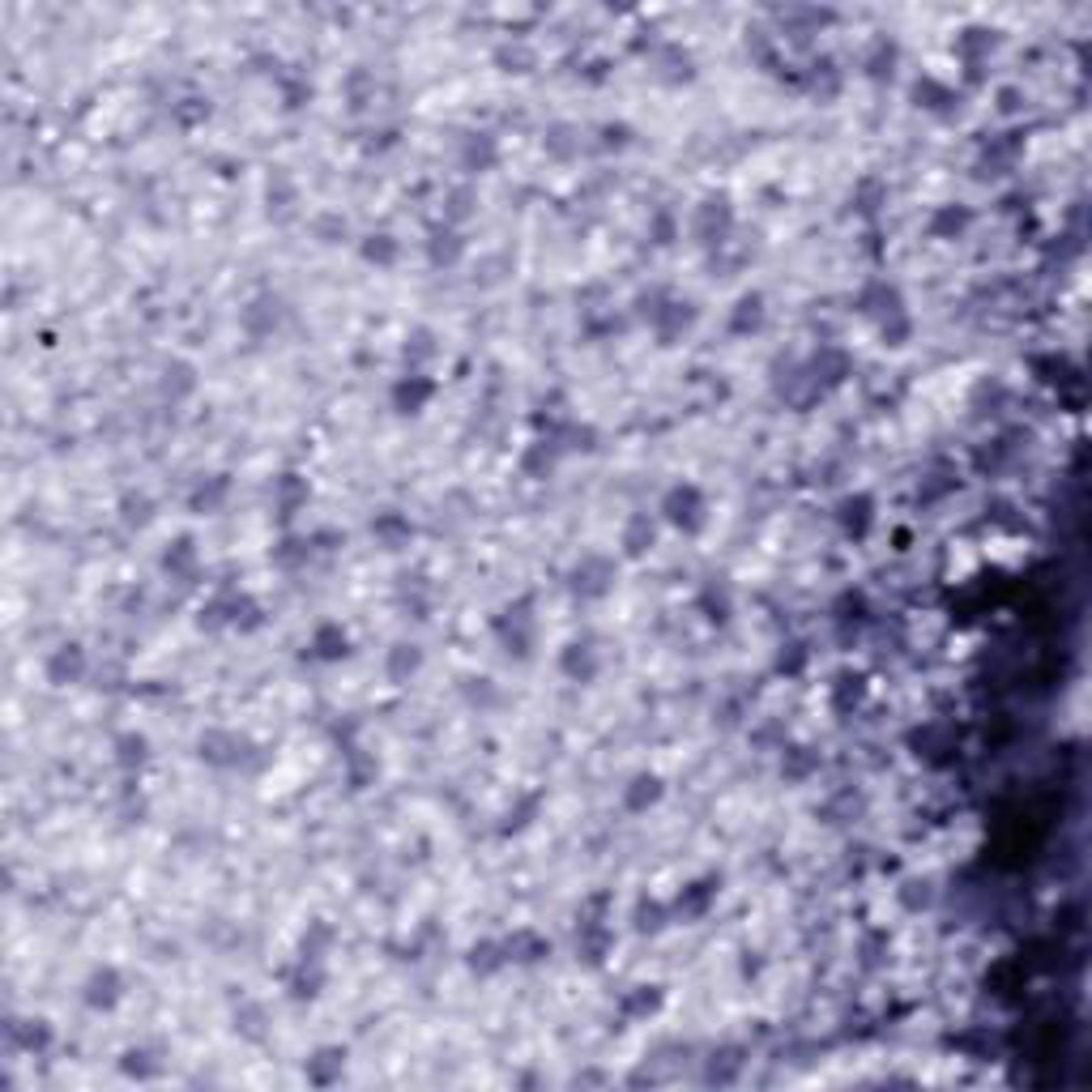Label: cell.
I'll use <instances>...</instances> for the list:
<instances>
[{"mask_svg":"<svg viewBox=\"0 0 1092 1092\" xmlns=\"http://www.w3.org/2000/svg\"><path fill=\"white\" fill-rule=\"evenodd\" d=\"M713 901H718V879H700V883H692V888H683V896H679V914L683 917H705Z\"/></svg>","mask_w":1092,"mask_h":1092,"instance_id":"19","label":"cell"},{"mask_svg":"<svg viewBox=\"0 0 1092 1092\" xmlns=\"http://www.w3.org/2000/svg\"><path fill=\"white\" fill-rule=\"evenodd\" d=\"M530 610V602H517V607H508L504 615L496 619V636L504 640L508 653H517V657H530L534 649V619L525 615Z\"/></svg>","mask_w":1092,"mask_h":1092,"instance_id":"4","label":"cell"},{"mask_svg":"<svg viewBox=\"0 0 1092 1092\" xmlns=\"http://www.w3.org/2000/svg\"><path fill=\"white\" fill-rule=\"evenodd\" d=\"M120 973L111 969V964H103V969H94L86 977V1007H94V1012H107V1007L120 1003Z\"/></svg>","mask_w":1092,"mask_h":1092,"instance_id":"8","label":"cell"},{"mask_svg":"<svg viewBox=\"0 0 1092 1092\" xmlns=\"http://www.w3.org/2000/svg\"><path fill=\"white\" fill-rule=\"evenodd\" d=\"M653 239H657V243H670V239H674V218H670L666 210L657 214V218H653Z\"/></svg>","mask_w":1092,"mask_h":1092,"instance_id":"48","label":"cell"},{"mask_svg":"<svg viewBox=\"0 0 1092 1092\" xmlns=\"http://www.w3.org/2000/svg\"><path fill=\"white\" fill-rule=\"evenodd\" d=\"M499 964H508L504 943H478V948L470 951V969H478V973H496Z\"/></svg>","mask_w":1092,"mask_h":1092,"instance_id":"36","label":"cell"},{"mask_svg":"<svg viewBox=\"0 0 1092 1092\" xmlns=\"http://www.w3.org/2000/svg\"><path fill=\"white\" fill-rule=\"evenodd\" d=\"M610 585H615V563L602 559V555H585V559L568 572V589L581 597H607Z\"/></svg>","mask_w":1092,"mask_h":1092,"instance_id":"2","label":"cell"},{"mask_svg":"<svg viewBox=\"0 0 1092 1092\" xmlns=\"http://www.w3.org/2000/svg\"><path fill=\"white\" fill-rule=\"evenodd\" d=\"M231 491V483H227V474H218V478H210V483H201L197 491H192V499L188 504L197 508V512H210V508H218L222 504V496Z\"/></svg>","mask_w":1092,"mask_h":1092,"instance_id":"33","label":"cell"},{"mask_svg":"<svg viewBox=\"0 0 1092 1092\" xmlns=\"http://www.w3.org/2000/svg\"><path fill=\"white\" fill-rule=\"evenodd\" d=\"M372 534H375L380 542H385L388 551H398V546H401V542H406L414 530H410V521L401 517V512H380V517L372 521Z\"/></svg>","mask_w":1092,"mask_h":1092,"instance_id":"23","label":"cell"},{"mask_svg":"<svg viewBox=\"0 0 1092 1092\" xmlns=\"http://www.w3.org/2000/svg\"><path fill=\"white\" fill-rule=\"evenodd\" d=\"M145 747H150L145 734H120V739H116V760H120L124 768H133V764L145 760Z\"/></svg>","mask_w":1092,"mask_h":1092,"instance_id":"38","label":"cell"},{"mask_svg":"<svg viewBox=\"0 0 1092 1092\" xmlns=\"http://www.w3.org/2000/svg\"><path fill=\"white\" fill-rule=\"evenodd\" d=\"M308 504V483L299 474H282L277 478V508H282V521L295 517V508Z\"/></svg>","mask_w":1092,"mask_h":1092,"instance_id":"25","label":"cell"},{"mask_svg":"<svg viewBox=\"0 0 1092 1092\" xmlns=\"http://www.w3.org/2000/svg\"><path fill=\"white\" fill-rule=\"evenodd\" d=\"M465 214H470V188H457L448 197V218H465Z\"/></svg>","mask_w":1092,"mask_h":1092,"instance_id":"49","label":"cell"},{"mask_svg":"<svg viewBox=\"0 0 1092 1092\" xmlns=\"http://www.w3.org/2000/svg\"><path fill=\"white\" fill-rule=\"evenodd\" d=\"M431 393H436V385L427 375H406V380L393 385V406H398V414H419L431 401Z\"/></svg>","mask_w":1092,"mask_h":1092,"instance_id":"10","label":"cell"},{"mask_svg":"<svg viewBox=\"0 0 1092 1092\" xmlns=\"http://www.w3.org/2000/svg\"><path fill=\"white\" fill-rule=\"evenodd\" d=\"M277 320H282V303H277V295H256L248 308H243V329H248V337H269V333L277 329Z\"/></svg>","mask_w":1092,"mask_h":1092,"instance_id":"7","label":"cell"},{"mask_svg":"<svg viewBox=\"0 0 1092 1092\" xmlns=\"http://www.w3.org/2000/svg\"><path fill=\"white\" fill-rule=\"evenodd\" d=\"M892 68H896V43L892 39H875L871 55H866V73H871L875 81H883V78H892Z\"/></svg>","mask_w":1092,"mask_h":1092,"instance_id":"31","label":"cell"},{"mask_svg":"<svg viewBox=\"0 0 1092 1092\" xmlns=\"http://www.w3.org/2000/svg\"><path fill=\"white\" fill-rule=\"evenodd\" d=\"M845 375H850V359H845V350H837V346H824V350L816 354V363H811V380H816V388L840 385Z\"/></svg>","mask_w":1092,"mask_h":1092,"instance_id":"14","label":"cell"},{"mask_svg":"<svg viewBox=\"0 0 1092 1092\" xmlns=\"http://www.w3.org/2000/svg\"><path fill=\"white\" fill-rule=\"evenodd\" d=\"M248 751H252V742L243 739V734H231V730H210V734H201L197 742V755L205 764H218V768H235V764L248 760Z\"/></svg>","mask_w":1092,"mask_h":1092,"instance_id":"3","label":"cell"},{"mask_svg":"<svg viewBox=\"0 0 1092 1092\" xmlns=\"http://www.w3.org/2000/svg\"><path fill=\"white\" fill-rule=\"evenodd\" d=\"M649 320H653V329H657L662 342H674V337H679V333L695 320V308L692 303H679V299H662V308L653 312Z\"/></svg>","mask_w":1092,"mask_h":1092,"instance_id":"9","label":"cell"},{"mask_svg":"<svg viewBox=\"0 0 1092 1092\" xmlns=\"http://www.w3.org/2000/svg\"><path fill=\"white\" fill-rule=\"evenodd\" d=\"M551 951V943L542 935H534V930H517V935L504 943V956L508 960H521V964H534V960H542Z\"/></svg>","mask_w":1092,"mask_h":1092,"instance_id":"17","label":"cell"},{"mask_svg":"<svg viewBox=\"0 0 1092 1092\" xmlns=\"http://www.w3.org/2000/svg\"><path fill=\"white\" fill-rule=\"evenodd\" d=\"M86 649L81 644H60V649L47 657V683L55 687H68V683H81L86 679Z\"/></svg>","mask_w":1092,"mask_h":1092,"instance_id":"5","label":"cell"},{"mask_svg":"<svg viewBox=\"0 0 1092 1092\" xmlns=\"http://www.w3.org/2000/svg\"><path fill=\"white\" fill-rule=\"evenodd\" d=\"M662 917H666V909L657 905V901H640V909H636L640 930H662Z\"/></svg>","mask_w":1092,"mask_h":1092,"instance_id":"43","label":"cell"},{"mask_svg":"<svg viewBox=\"0 0 1092 1092\" xmlns=\"http://www.w3.org/2000/svg\"><path fill=\"white\" fill-rule=\"evenodd\" d=\"M346 1067V1049L342 1046H325L316 1059H308V1080L312 1084H333Z\"/></svg>","mask_w":1092,"mask_h":1092,"instance_id":"18","label":"cell"},{"mask_svg":"<svg viewBox=\"0 0 1092 1092\" xmlns=\"http://www.w3.org/2000/svg\"><path fill=\"white\" fill-rule=\"evenodd\" d=\"M320 969H316V960H299V969L290 973V999H316L320 994Z\"/></svg>","mask_w":1092,"mask_h":1092,"instance_id":"30","label":"cell"},{"mask_svg":"<svg viewBox=\"0 0 1092 1092\" xmlns=\"http://www.w3.org/2000/svg\"><path fill=\"white\" fill-rule=\"evenodd\" d=\"M346 653H350V636L342 632V623H320V628L312 632V657H320V662H342Z\"/></svg>","mask_w":1092,"mask_h":1092,"instance_id":"11","label":"cell"},{"mask_svg":"<svg viewBox=\"0 0 1092 1092\" xmlns=\"http://www.w3.org/2000/svg\"><path fill=\"white\" fill-rule=\"evenodd\" d=\"M871 521H875V504H871V496H845L840 499V525L853 534V538H862V534L871 530Z\"/></svg>","mask_w":1092,"mask_h":1092,"instance_id":"15","label":"cell"},{"mask_svg":"<svg viewBox=\"0 0 1092 1092\" xmlns=\"http://www.w3.org/2000/svg\"><path fill=\"white\" fill-rule=\"evenodd\" d=\"M150 508L154 504H150L145 496H133V491H129V496L120 499V517L129 521V525H145V521H150Z\"/></svg>","mask_w":1092,"mask_h":1092,"instance_id":"41","label":"cell"},{"mask_svg":"<svg viewBox=\"0 0 1092 1092\" xmlns=\"http://www.w3.org/2000/svg\"><path fill=\"white\" fill-rule=\"evenodd\" d=\"M559 666H563V674H568V679H576V683H589V679L597 674V653H594V644H589V640H572V644L563 649Z\"/></svg>","mask_w":1092,"mask_h":1092,"instance_id":"12","label":"cell"},{"mask_svg":"<svg viewBox=\"0 0 1092 1092\" xmlns=\"http://www.w3.org/2000/svg\"><path fill=\"white\" fill-rule=\"evenodd\" d=\"M858 308L871 312V316L888 320V316H896V312H905V299H901V290H896V287H888V282H871V287L862 290Z\"/></svg>","mask_w":1092,"mask_h":1092,"instance_id":"13","label":"cell"},{"mask_svg":"<svg viewBox=\"0 0 1092 1092\" xmlns=\"http://www.w3.org/2000/svg\"><path fill=\"white\" fill-rule=\"evenodd\" d=\"M700 610H705V619H713V623H726V619H730V602H726V594H721L718 585H708L705 594H700Z\"/></svg>","mask_w":1092,"mask_h":1092,"instance_id":"39","label":"cell"},{"mask_svg":"<svg viewBox=\"0 0 1092 1092\" xmlns=\"http://www.w3.org/2000/svg\"><path fill=\"white\" fill-rule=\"evenodd\" d=\"M657 1003H662V994L653 990V986H640V994L623 999V1012H628V1015H644V1012H653Z\"/></svg>","mask_w":1092,"mask_h":1092,"instance_id":"42","label":"cell"},{"mask_svg":"<svg viewBox=\"0 0 1092 1092\" xmlns=\"http://www.w3.org/2000/svg\"><path fill=\"white\" fill-rule=\"evenodd\" d=\"M496 60L499 65L508 68V73H530V65H534V52L525 43H504L496 52Z\"/></svg>","mask_w":1092,"mask_h":1092,"instance_id":"37","label":"cell"},{"mask_svg":"<svg viewBox=\"0 0 1092 1092\" xmlns=\"http://www.w3.org/2000/svg\"><path fill=\"white\" fill-rule=\"evenodd\" d=\"M969 222H973V214L964 210V205H943V210H935V218H930V235H935V239H956Z\"/></svg>","mask_w":1092,"mask_h":1092,"instance_id":"21","label":"cell"},{"mask_svg":"<svg viewBox=\"0 0 1092 1092\" xmlns=\"http://www.w3.org/2000/svg\"><path fill=\"white\" fill-rule=\"evenodd\" d=\"M423 666V653L414 649V644H398V649H388V679L393 683H406L410 674Z\"/></svg>","mask_w":1092,"mask_h":1092,"instance_id":"29","label":"cell"},{"mask_svg":"<svg viewBox=\"0 0 1092 1092\" xmlns=\"http://www.w3.org/2000/svg\"><path fill=\"white\" fill-rule=\"evenodd\" d=\"M363 256L375 261V265H393V261H398V239H393V235H367Z\"/></svg>","mask_w":1092,"mask_h":1092,"instance_id":"35","label":"cell"},{"mask_svg":"<svg viewBox=\"0 0 1092 1092\" xmlns=\"http://www.w3.org/2000/svg\"><path fill=\"white\" fill-rule=\"evenodd\" d=\"M649 546H653V521L644 517V512H636V517L623 525V551H628L632 559H640Z\"/></svg>","mask_w":1092,"mask_h":1092,"instance_id":"27","label":"cell"},{"mask_svg":"<svg viewBox=\"0 0 1092 1092\" xmlns=\"http://www.w3.org/2000/svg\"><path fill=\"white\" fill-rule=\"evenodd\" d=\"M192 388H197V367H192V363H179V359H176V363L163 367V393L171 401L188 398Z\"/></svg>","mask_w":1092,"mask_h":1092,"instance_id":"20","label":"cell"},{"mask_svg":"<svg viewBox=\"0 0 1092 1092\" xmlns=\"http://www.w3.org/2000/svg\"><path fill=\"white\" fill-rule=\"evenodd\" d=\"M282 94H287V107L295 111V107H303V103L312 99V86L308 81H282Z\"/></svg>","mask_w":1092,"mask_h":1092,"instance_id":"45","label":"cell"},{"mask_svg":"<svg viewBox=\"0 0 1092 1092\" xmlns=\"http://www.w3.org/2000/svg\"><path fill=\"white\" fill-rule=\"evenodd\" d=\"M764 325V299L760 295H742L739 303H734V320H730V329L734 333H751Z\"/></svg>","mask_w":1092,"mask_h":1092,"instance_id":"28","label":"cell"},{"mask_svg":"<svg viewBox=\"0 0 1092 1092\" xmlns=\"http://www.w3.org/2000/svg\"><path fill=\"white\" fill-rule=\"evenodd\" d=\"M9 1033L22 1041L26 1049H43L47 1041H52V1028H47L43 1020H22V1025H9Z\"/></svg>","mask_w":1092,"mask_h":1092,"instance_id":"34","label":"cell"},{"mask_svg":"<svg viewBox=\"0 0 1092 1092\" xmlns=\"http://www.w3.org/2000/svg\"><path fill=\"white\" fill-rule=\"evenodd\" d=\"M602 133H607V141H602V145H623V141H628V129H623V124H607Z\"/></svg>","mask_w":1092,"mask_h":1092,"instance_id":"50","label":"cell"},{"mask_svg":"<svg viewBox=\"0 0 1092 1092\" xmlns=\"http://www.w3.org/2000/svg\"><path fill=\"white\" fill-rule=\"evenodd\" d=\"M465 252V239L457 231H431V243H427V256H431V265H453L457 256Z\"/></svg>","mask_w":1092,"mask_h":1092,"instance_id":"24","label":"cell"},{"mask_svg":"<svg viewBox=\"0 0 1092 1092\" xmlns=\"http://www.w3.org/2000/svg\"><path fill=\"white\" fill-rule=\"evenodd\" d=\"M730 222H734V214H730L726 201H705V205L695 210V239L700 243H726Z\"/></svg>","mask_w":1092,"mask_h":1092,"instance_id":"6","label":"cell"},{"mask_svg":"<svg viewBox=\"0 0 1092 1092\" xmlns=\"http://www.w3.org/2000/svg\"><path fill=\"white\" fill-rule=\"evenodd\" d=\"M461 163H465V171H486V166L496 163V141H491L486 133L465 137V145H461Z\"/></svg>","mask_w":1092,"mask_h":1092,"instance_id":"26","label":"cell"},{"mask_svg":"<svg viewBox=\"0 0 1092 1092\" xmlns=\"http://www.w3.org/2000/svg\"><path fill=\"white\" fill-rule=\"evenodd\" d=\"M427 354H436V346H431V333L419 329L414 337H410V346H406V359H427Z\"/></svg>","mask_w":1092,"mask_h":1092,"instance_id":"46","label":"cell"},{"mask_svg":"<svg viewBox=\"0 0 1092 1092\" xmlns=\"http://www.w3.org/2000/svg\"><path fill=\"white\" fill-rule=\"evenodd\" d=\"M781 768H785V777L803 781V777L816 768V755H806V747H790L785 751V760H781Z\"/></svg>","mask_w":1092,"mask_h":1092,"instance_id":"40","label":"cell"},{"mask_svg":"<svg viewBox=\"0 0 1092 1092\" xmlns=\"http://www.w3.org/2000/svg\"><path fill=\"white\" fill-rule=\"evenodd\" d=\"M914 99H917V107H926V111H951L956 94H951L943 81H935V78H917L914 81Z\"/></svg>","mask_w":1092,"mask_h":1092,"instance_id":"22","label":"cell"},{"mask_svg":"<svg viewBox=\"0 0 1092 1092\" xmlns=\"http://www.w3.org/2000/svg\"><path fill=\"white\" fill-rule=\"evenodd\" d=\"M192 563H197V546H192V538H176V546L163 555V568L171 576H188L192 572Z\"/></svg>","mask_w":1092,"mask_h":1092,"instance_id":"32","label":"cell"},{"mask_svg":"<svg viewBox=\"0 0 1092 1092\" xmlns=\"http://www.w3.org/2000/svg\"><path fill=\"white\" fill-rule=\"evenodd\" d=\"M568 137H572V129H568V124H555L551 133H546V150L559 154V158H568L572 154V141H568Z\"/></svg>","mask_w":1092,"mask_h":1092,"instance_id":"44","label":"cell"},{"mask_svg":"<svg viewBox=\"0 0 1092 1092\" xmlns=\"http://www.w3.org/2000/svg\"><path fill=\"white\" fill-rule=\"evenodd\" d=\"M662 512H666V521L679 525L683 534H695L705 525V496H700V486H692V483L670 486L662 499Z\"/></svg>","mask_w":1092,"mask_h":1092,"instance_id":"1","label":"cell"},{"mask_svg":"<svg viewBox=\"0 0 1092 1092\" xmlns=\"http://www.w3.org/2000/svg\"><path fill=\"white\" fill-rule=\"evenodd\" d=\"M145 1059H150V1054H137V1049H129V1054H124V1071H129V1075H154L158 1067H154V1062H145Z\"/></svg>","mask_w":1092,"mask_h":1092,"instance_id":"47","label":"cell"},{"mask_svg":"<svg viewBox=\"0 0 1092 1092\" xmlns=\"http://www.w3.org/2000/svg\"><path fill=\"white\" fill-rule=\"evenodd\" d=\"M666 790H662V777L657 773H640V777H632V785L623 790V806L628 811H649L657 798H662Z\"/></svg>","mask_w":1092,"mask_h":1092,"instance_id":"16","label":"cell"}]
</instances>
